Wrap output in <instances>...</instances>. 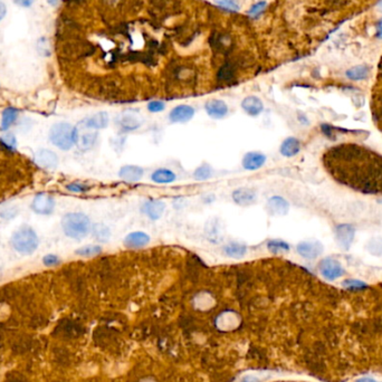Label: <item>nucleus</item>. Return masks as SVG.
I'll use <instances>...</instances> for the list:
<instances>
[{"label":"nucleus","mask_w":382,"mask_h":382,"mask_svg":"<svg viewBox=\"0 0 382 382\" xmlns=\"http://www.w3.org/2000/svg\"><path fill=\"white\" fill-rule=\"evenodd\" d=\"M62 228L66 236L73 239L86 237L91 231V221L89 217L82 212L66 213L62 219Z\"/></svg>","instance_id":"f257e3e1"},{"label":"nucleus","mask_w":382,"mask_h":382,"mask_svg":"<svg viewBox=\"0 0 382 382\" xmlns=\"http://www.w3.org/2000/svg\"><path fill=\"white\" fill-rule=\"evenodd\" d=\"M77 129L66 122H61L52 126L49 131V140L62 150H70L76 143Z\"/></svg>","instance_id":"f03ea898"},{"label":"nucleus","mask_w":382,"mask_h":382,"mask_svg":"<svg viewBox=\"0 0 382 382\" xmlns=\"http://www.w3.org/2000/svg\"><path fill=\"white\" fill-rule=\"evenodd\" d=\"M38 243L37 234L27 226L16 230L11 237V245L15 251L25 255L34 253L38 247Z\"/></svg>","instance_id":"7ed1b4c3"},{"label":"nucleus","mask_w":382,"mask_h":382,"mask_svg":"<svg viewBox=\"0 0 382 382\" xmlns=\"http://www.w3.org/2000/svg\"><path fill=\"white\" fill-rule=\"evenodd\" d=\"M320 272L323 277L329 281H334L344 274L343 267L333 258L323 259L320 264Z\"/></svg>","instance_id":"20e7f679"},{"label":"nucleus","mask_w":382,"mask_h":382,"mask_svg":"<svg viewBox=\"0 0 382 382\" xmlns=\"http://www.w3.org/2000/svg\"><path fill=\"white\" fill-rule=\"evenodd\" d=\"M55 201L54 198L47 193H38L31 203V208L39 215H49L54 210Z\"/></svg>","instance_id":"39448f33"},{"label":"nucleus","mask_w":382,"mask_h":382,"mask_svg":"<svg viewBox=\"0 0 382 382\" xmlns=\"http://www.w3.org/2000/svg\"><path fill=\"white\" fill-rule=\"evenodd\" d=\"M35 163L44 169H55L58 165V158L51 150L42 149L35 153Z\"/></svg>","instance_id":"423d86ee"},{"label":"nucleus","mask_w":382,"mask_h":382,"mask_svg":"<svg viewBox=\"0 0 382 382\" xmlns=\"http://www.w3.org/2000/svg\"><path fill=\"white\" fill-rule=\"evenodd\" d=\"M354 233H356V230L351 225L342 224L336 227L335 235L340 246L344 249H348L354 239Z\"/></svg>","instance_id":"0eeeda50"},{"label":"nucleus","mask_w":382,"mask_h":382,"mask_svg":"<svg viewBox=\"0 0 382 382\" xmlns=\"http://www.w3.org/2000/svg\"><path fill=\"white\" fill-rule=\"evenodd\" d=\"M323 251L322 244L318 242H302L297 245V252L306 259H314L321 255Z\"/></svg>","instance_id":"6e6552de"},{"label":"nucleus","mask_w":382,"mask_h":382,"mask_svg":"<svg viewBox=\"0 0 382 382\" xmlns=\"http://www.w3.org/2000/svg\"><path fill=\"white\" fill-rule=\"evenodd\" d=\"M233 199L239 206H251V204L256 202L257 194L252 189L239 188L233 192Z\"/></svg>","instance_id":"1a4fd4ad"},{"label":"nucleus","mask_w":382,"mask_h":382,"mask_svg":"<svg viewBox=\"0 0 382 382\" xmlns=\"http://www.w3.org/2000/svg\"><path fill=\"white\" fill-rule=\"evenodd\" d=\"M166 204L161 200H149L145 201L142 206V211L147 215L150 219L157 220L165 212Z\"/></svg>","instance_id":"9d476101"},{"label":"nucleus","mask_w":382,"mask_h":382,"mask_svg":"<svg viewBox=\"0 0 382 382\" xmlns=\"http://www.w3.org/2000/svg\"><path fill=\"white\" fill-rule=\"evenodd\" d=\"M194 115L193 107L189 105H179L170 112V120L175 123H185L192 119Z\"/></svg>","instance_id":"9b49d317"},{"label":"nucleus","mask_w":382,"mask_h":382,"mask_svg":"<svg viewBox=\"0 0 382 382\" xmlns=\"http://www.w3.org/2000/svg\"><path fill=\"white\" fill-rule=\"evenodd\" d=\"M97 139V133L95 130L92 131H86L83 132V133H80L77 131V136H76V145L81 149L82 151H88V150L92 149L93 145L96 142Z\"/></svg>","instance_id":"f8f14e48"},{"label":"nucleus","mask_w":382,"mask_h":382,"mask_svg":"<svg viewBox=\"0 0 382 382\" xmlns=\"http://www.w3.org/2000/svg\"><path fill=\"white\" fill-rule=\"evenodd\" d=\"M266 162V157L261 152H248L243 159V166L246 170H258Z\"/></svg>","instance_id":"ddd939ff"},{"label":"nucleus","mask_w":382,"mask_h":382,"mask_svg":"<svg viewBox=\"0 0 382 382\" xmlns=\"http://www.w3.org/2000/svg\"><path fill=\"white\" fill-rule=\"evenodd\" d=\"M206 111L213 119H222L228 113V106L220 99H211L206 103Z\"/></svg>","instance_id":"4468645a"},{"label":"nucleus","mask_w":382,"mask_h":382,"mask_svg":"<svg viewBox=\"0 0 382 382\" xmlns=\"http://www.w3.org/2000/svg\"><path fill=\"white\" fill-rule=\"evenodd\" d=\"M150 242V237L148 234L143 231H133L129 234L124 239V244L129 248H141L148 245Z\"/></svg>","instance_id":"2eb2a0df"},{"label":"nucleus","mask_w":382,"mask_h":382,"mask_svg":"<svg viewBox=\"0 0 382 382\" xmlns=\"http://www.w3.org/2000/svg\"><path fill=\"white\" fill-rule=\"evenodd\" d=\"M108 123V115L105 112H99L94 114L92 116H90L89 119L84 120L81 124H83L85 127L91 130H99V129H104Z\"/></svg>","instance_id":"dca6fc26"},{"label":"nucleus","mask_w":382,"mask_h":382,"mask_svg":"<svg viewBox=\"0 0 382 382\" xmlns=\"http://www.w3.org/2000/svg\"><path fill=\"white\" fill-rule=\"evenodd\" d=\"M267 207L273 213H275V215L283 216L288 212L289 203L287 202V200L280 197V195H274V197H272L268 200Z\"/></svg>","instance_id":"f3484780"},{"label":"nucleus","mask_w":382,"mask_h":382,"mask_svg":"<svg viewBox=\"0 0 382 382\" xmlns=\"http://www.w3.org/2000/svg\"><path fill=\"white\" fill-rule=\"evenodd\" d=\"M119 175L124 181L136 183L143 177V170L138 166H125L121 168Z\"/></svg>","instance_id":"a211bd4d"},{"label":"nucleus","mask_w":382,"mask_h":382,"mask_svg":"<svg viewBox=\"0 0 382 382\" xmlns=\"http://www.w3.org/2000/svg\"><path fill=\"white\" fill-rule=\"evenodd\" d=\"M242 107L249 115L256 116L263 112V102L256 96H248L243 101Z\"/></svg>","instance_id":"6ab92c4d"},{"label":"nucleus","mask_w":382,"mask_h":382,"mask_svg":"<svg viewBox=\"0 0 382 382\" xmlns=\"http://www.w3.org/2000/svg\"><path fill=\"white\" fill-rule=\"evenodd\" d=\"M299 150H301V143L295 138L286 139L281 145V153L287 158L294 157L299 152Z\"/></svg>","instance_id":"aec40b11"},{"label":"nucleus","mask_w":382,"mask_h":382,"mask_svg":"<svg viewBox=\"0 0 382 382\" xmlns=\"http://www.w3.org/2000/svg\"><path fill=\"white\" fill-rule=\"evenodd\" d=\"M224 253L231 258H242L247 253V247L239 243H229L224 247Z\"/></svg>","instance_id":"412c9836"},{"label":"nucleus","mask_w":382,"mask_h":382,"mask_svg":"<svg viewBox=\"0 0 382 382\" xmlns=\"http://www.w3.org/2000/svg\"><path fill=\"white\" fill-rule=\"evenodd\" d=\"M151 178L157 184H170L176 179V175L171 170L158 169L153 172Z\"/></svg>","instance_id":"4be33fe9"},{"label":"nucleus","mask_w":382,"mask_h":382,"mask_svg":"<svg viewBox=\"0 0 382 382\" xmlns=\"http://www.w3.org/2000/svg\"><path fill=\"white\" fill-rule=\"evenodd\" d=\"M18 116V111L16 108L12 107H8L2 113V120H1V129L2 130H8L17 120Z\"/></svg>","instance_id":"5701e85b"},{"label":"nucleus","mask_w":382,"mask_h":382,"mask_svg":"<svg viewBox=\"0 0 382 382\" xmlns=\"http://www.w3.org/2000/svg\"><path fill=\"white\" fill-rule=\"evenodd\" d=\"M368 74H369V68H368L367 66H363V65L352 67L347 72V76L352 81L365 80L366 77L368 76Z\"/></svg>","instance_id":"b1692460"},{"label":"nucleus","mask_w":382,"mask_h":382,"mask_svg":"<svg viewBox=\"0 0 382 382\" xmlns=\"http://www.w3.org/2000/svg\"><path fill=\"white\" fill-rule=\"evenodd\" d=\"M267 248L272 254H282L289 251L288 244L280 239H274V240H271V242H268Z\"/></svg>","instance_id":"393cba45"},{"label":"nucleus","mask_w":382,"mask_h":382,"mask_svg":"<svg viewBox=\"0 0 382 382\" xmlns=\"http://www.w3.org/2000/svg\"><path fill=\"white\" fill-rule=\"evenodd\" d=\"M92 233L94 235V237L96 238L97 240H99V242H107L108 238H110V236H111L110 229H108L106 226H104L102 224L95 225L92 228Z\"/></svg>","instance_id":"a878e982"},{"label":"nucleus","mask_w":382,"mask_h":382,"mask_svg":"<svg viewBox=\"0 0 382 382\" xmlns=\"http://www.w3.org/2000/svg\"><path fill=\"white\" fill-rule=\"evenodd\" d=\"M101 252H102L101 246H97V245H88V246H84V247H81L80 249H77L76 254L84 257H92L101 254Z\"/></svg>","instance_id":"bb28decb"},{"label":"nucleus","mask_w":382,"mask_h":382,"mask_svg":"<svg viewBox=\"0 0 382 382\" xmlns=\"http://www.w3.org/2000/svg\"><path fill=\"white\" fill-rule=\"evenodd\" d=\"M212 169L209 165H202L194 171L193 177L195 180H207L211 177Z\"/></svg>","instance_id":"cd10ccee"},{"label":"nucleus","mask_w":382,"mask_h":382,"mask_svg":"<svg viewBox=\"0 0 382 382\" xmlns=\"http://www.w3.org/2000/svg\"><path fill=\"white\" fill-rule=\"evenodd\" d=\"M344 287H348L350 289H361L366 287V284L361 281H354V280H347L343 282Z\"/></svg>","instance_id":"c85d7f7f"},{"label":"nucleus","mask_w":382,"mask_h":382,"mask_svg":"<svg viewBox=\"0 0 382 382\" xmlns=\"http://www.w3.org/2000/svg\"><path fill=\"white\" fill-rule=\"evenodd\" d=\"M165 103H162L160 101H153V102H150L149 105H148V108L150 112H153V113H158V112H161L165 110Z\"/></svg>","instance_id":"c756f323"},{"label":"nucleus","mask_w":382,"mask_h":382,"mask_svg":"<svg viewBox=\"0 0 382 382\" xmlns=\"http://www.w3.org/2000/svg\"><path fill=\"white\" fill-rule=\"evenodd\" d=\"M43 262L46 266H55V265H57L58 263H60V258H58L56 255L49 254V255H46V256L43 258Z\"/></svg>","instance_id":"7c9ffc66"},{"label":"nucleus","mask_w":382,"mask_h":382,"mask_svg":"<svg viewBox=\"0 0 382 382\" xmlns=\"http://www.w3.org/2000/svg\"><path fill=\"white\" fill-rule=\"evenodd\" d=\"M67 189L73 191V192H83V191H85L86 189H88V187H85V186L82 185V184L74 183V184L68 185L67 186Z\"/></svg>","instance_id":"2f4dec72"},{"label":"nucleus","mask_w":382,"mask_h":382,"mask_svg":"<svg viewBox=\"0 0 382 382\" xmlns=\"http://www.w3.org/2000/svg\"><path fill=\"white\" fill-rule=\"evenodd\" d=\"M264 7H265V2H259L257 4H255V6L251 9V11H249V12L254 13V15H257L259 11L263 10Z\"/></svg>","instance_id":"473e14b6"},{"label":"nucleus","mask_w":382,"mask_h":382,"mask_svg":"<svg viewBox=\"0 0 382 382\" xmlns=\"http://www.w3.org/2000/svg\"><path fill=\"white\" fill-rule=\"evenodd\" d=\"M13 1H15V3H17L18 6L28 7V6H30L31 3L34 2V0H13Z\"/></svg>","instance_id":"72a5a7b5"},{"label":"nucleus","mask_w":382,"mask_h":382,"mask_svg":"<svg viewBox=\"0 0 382 382\" xmlns=\"http://www.w3.org/2000/svg\"><path fill=\"white\" fill-rule=\"evenodd\" d=\"M221 4H224L225 7L229 8V7H237V4L234 1V0H222Z\"/></svg>","instance_id":"f704fd0d"},{"label":"nucleus","mask_w":382,"mask_h":382,"mask_svg":"<svg viewBox=\"0 0 382 382\" xmlns=\"http://www.w3.org/2000/svg\"><path fill=\"white\" fill-rule=\"evenodd\" d=\"M377 37L382 38V19L377 25Z\"/></svg>","instance_id":"c9c22d12"},{"label":"nucleus","mask_w":382,"mask_h":382,"mask_svg":"<svg viewBox=\"0 0 382 382\" xmlns=\"http://www.w3.org/2000/svg\"><path fill=\"white\" fill-rule=\"evenodd\" d=\"M330 2L334 6H343V4L347 2V0H330Z\"/></svg>","instance_id":"e433bc0d"},{"label":"nucleus","mask_w":382,"mask_h":382,"mask_svg":"<svg viewBox=\"0 0 382 382\" xmlns=\"http://www.w3.org/2000/svg\"><path fill=\"white\" fill-rule=\"evenodd\" d=\"M4 13H6V7H4V4L0 1V20L3 18Z\"/></svg>","instance_id":"4c0bfd02"},{"label":"nucleus","mask_w":382,"mask_h":382,"mask_svg":"<svg viewBox=\"0 0 382 382\" xmlns=\"http://www.w3.org/2000/svg\"><path fill=\"white\" fill-rule=\"evenodd\" d=\"M356 382H376V381L371 378H361V379L357 380Z\"/></svg>","instance_id":"58836bf2"},{"label":"nucleus","mask_w":382,"mask_h":382,"mask_svg":"<svg viewBox=\"0 0 382 382\" xmlns=\"http://www.w3.org/2000/svg\"><path fill=\"white\" fill-rule=\"evenodd\" d=\"M47 1L51 3V4H53V6H55V4H57L60 0H47Z\"/></svg>","instance_id":"ea45409f"},{"label":"nucleus","mask_w":382,"mask_h":382,"mask_svg":"<svg viewBox=\"0 0 382 382\" xmlns=\"http://www.w3.org/2000/svg\"><path fill=\"white\" fill-rule=\"evenodd\" d=\"M378 8H379V10L382 12V0H381L380 2H379V4H378Z\"/></svg>","instance_id":"a19ab883"},{"label":"nucleus","mask_w":382,"mask_h":382,"mask_svg":"<svg viewBox=\"0 0 382 382\" xmlns=\"http://www.w3.org/2000/svg\"><path fill=\"white\" fill-rule=\"evenodd\" d=\"M244 382H248V380H247V379H245V380H244ZM251 382H257V381H256V379H252V381H251Z\"/></svg>","instance_id":"79ce46f5"}]
</instances>
